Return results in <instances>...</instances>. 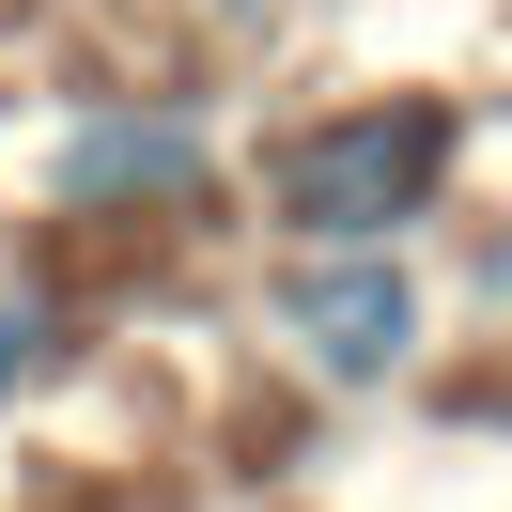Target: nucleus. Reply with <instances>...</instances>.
Instances as JSON below:
<instances>
[{"label": "nucleus", "mask_w": 512, "mask_h": 512, "mask_svg": "<svg viewBox=\"0 0 512 512\" xmlns=\"http://www.w3.org/2000/svg\"><path fill=\"white\" fill-rule=\"evenodd\" d=\"M450 187H466V94H326L249 171L280 249H419Z\"/></svg>", "instance_id": "obj_1"}, {"label": "nucleus", "mask_w": 512, "mask_h": 512, "mask_svg": "<svg viewBox=\"0 0 512 512\" xmlns=\"http://www.w3.org/2000/svg\"><path fill=\"white\" fill-rule=\"evenodd\" d=\"M233 202V140L187 94H78L47 140V218L78 233H187Z\"/></svg>", "instance_id": "obj_2"}, {"label": "nucleus", "mask_w": 512, "mask_h": 512, "mask_svg": "<svg viewBox=\"0 0 512 512\" xmlns=\"http://www.w3.org/2000/svg\"><path fill=\"white\" fill-rule=\"evenodd\" d=\"M78 357H94L78 295H47V280H0V419H16V404H47Z\"/></svg>", "instance_id": "obj_4"}, {"label": "nucleus", "mask_w": 512, "mask_h": 512, "mask_svg": "<svg viewBox=\"0 0 512 512\" xmlns=\"http://www.w3.org/2000/svg\"><path fill=\"white\" fill-rule=\"evenodd\" d=\"M264 342L326 404H388L435 357V264L419 249H280L264 264Z\"/></svg>", "instance_id": "obj_3"}]
</instances>
